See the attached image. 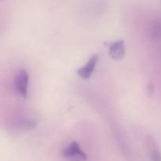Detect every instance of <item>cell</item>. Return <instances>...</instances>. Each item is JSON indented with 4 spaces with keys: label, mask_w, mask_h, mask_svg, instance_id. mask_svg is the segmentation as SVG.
I'll list each match as a JSON object with an SVG mask.
<instances>
[{
    "label": "cell",
    "mask_w": 161,
    "mask_h": 161,
    "mask_svg": "<svg viewBox=\"0 0 161 161\" xmlns=\"http://www.w3.org/2000/svg\"><path fill=\"white\" fill-rule=\"evenodd\" d=\"M15 87L19 94L23 97L28 96V74L26 70L21 69L15 78Z\"/></svg>",
    "instance_id": "6da1fadb"
},
{
    "label": "cell",
    "mask_w": 161,
    "mask_h": 161,
    "mask_svg": "<svg viewBox=\"0 0 161 161\" xmlns=\"http://www.w3.org/2000/svg\"><path fill=\"white\" fill-rule=\"evenodd\" d=\"M97 60H98L97 54L92 55L91 58L88 60L87 63L84 66L79 69V70L77 71L79 76H80L83 80H88L91 76L93 72H94V68H95L96 64L97 62Z\"/></svg>",
    "instance_id": "7a4b0ae2"
},
{
    "label": "cell",
    "mask_w": 161,
    "mask_h": 161,
    "mask_svg": "<svg viewBox=\"0 0 161 161\" xmlns=\"http://www.w3.org/2000/svg\"><path fill=\"white\" fill-rule=\"evenodd\" d=\"M125 51L126 50L124 41L119 40L110 44L108 53H109L110 57L113 59L118 61V60H121L124 58Z\"/></svg>",
    "instance_id": "3957f363"
},
{
    "label": "cell",
    "mask_w": 161,
    "mask_h": 161,
    "mask_svg": "<svg viewBox=\"0 0 161 161\" xmlns=\"http://www.w3.org/2000/svg\"><path fill=\"white\" fill-rule=\"evenodd\" d=\"M63 155L65 157H80L81 159L86 160V155L82 151L80 146L77 142H74L72 144L69 145L64 151H63Z\"/></svg>",
    "instance_id": "277c9868"
},
{
    "label": "cell",
    "mask_w": 161,
    "mask_h": 161,
    "mask_svg": "<svg viewBox=\"0 0 161 161\" xmlns=\"http://www.w3.org/2000/svg\"><path fill=\"white\" fill-rule=\"evenodd\" d=\"M149 35L156 40L161 39V17L154 19L149 26Z\"/></svg>",
    "instance_id": "5b68a950"
},
{
    "label": "cell",
    "mask_w": 161,
    "mask_h": 161,
    "mask_svg": "<svg viewBox=\"0 0 161 161\" xmlns=\"http://www.w3.org/2000/svg\"><path fill=\"white\" fill-rule=\"evenodd\" d=\"M151 161H161V152L157 148H153L150 152Z\"/></svg>",
    "instance_id": "8992f818"
},
{
    "label": "cell",
    "mask_w": 161,
    "mask_h": 161,
    "mask_svg": "<svg viewBox=\"0 0 161 161\" xmlns=\"http://www.w3.org/2000/svg\"><path fill=\"white\" fill-rule=\"evenodd\" d=\"M146 92H147V94L149 97H151V96L154 93V86L153 84H149L147 86V90H146Z\"/></svg>",
    "instance_id": "52a82bcc"
},
{
    "label": "cell",
    "mask_w": 161,
    "mask_h": 161,
    "mask_svg": "<svg viewBox=\"0 0 161 161\" xmlns=\"http://www.w3.org/2000/svg\"><path fill=\"white\" fill-rule=\"evenodd\" d=\"M75 161H81V160H75Z\"/></svg>",
    "instance_id": "ba28073f"
},
{
    "label": "cell",
    "mask_w": 161,
    "mask_h": 161,
    "mask_svg": "<svg viewBox=\"0 0 161 161\" xmlns=\"http://www.w3.org/2000/svg\"><path fill=\"white\" fill-rule=\"evenodd\" d=\"M160 3H161V1H160Z\"/></svg>",
    "instance_id": "9c48e42d"
}]
</instances>
